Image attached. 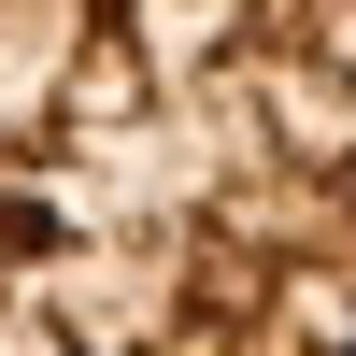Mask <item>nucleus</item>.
<instances>
[{"label": "nucleus", "mask_w": 356, "mask_h": 356, "mask_svg": "<svg viewBox=\"0 0 356 356\" xmlns=\"http://www.w3.org/2000/svg\"><path fill=\"white\" fill-rule=\"evenodd\" d=\"M0 356H356V0H0Z\"/></svg>", "instance_id": "nucleus-1"}]
</instances>
